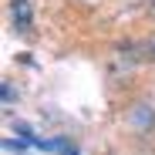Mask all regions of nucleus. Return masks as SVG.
Wrapping results in <instances>:
<instances>
[{
	"label": "nucleus",
	"instance_id": "f257e3e1",
	"mask_svg": "<svg viewBox=\"0 0 155 155\" xmlns=\"http://www.w3.org/2000/svg\"><path fill=\"white\" fill-rule=\"evenodd\" d=\"M118 58H125L128 64H148V61H155V34L118 47Z\"/></svg>",
	"mask_w": 155,
	"mask_h": 155
},
{
	"label": "nucleus",
	"instance_id": "f03ea898",
	"mask_svg": "<svg viewBox=\"0 0 155 155\" xmlns=\"http://www.w3.org/2000/svg\"><path fill=\"white\" fill-rule=\"evenodd\" d=\"M14 20H17V27H31V7H27V0H14Z\"/></svg>",
	"mask_w": 155,
	"mask_h": 155
},
{
	"label": "nucleus",
	"instance_id": "7ed1b4c3",
	"mask_svg": "<svg viewBox=\"0 0 155 155\" xmlns=\"http://www.w3.org/2000/svg\"><path fill=\"white\" fill-rule=\"evenodd\" d=\"M145 14H148V17H155V0H148V4H145Z\"/></svg>",
	"mask_w": 155,
	"mask_h": 155
}]
</instances>
